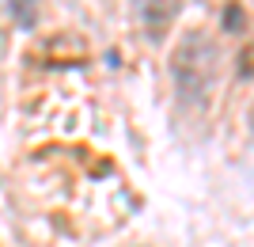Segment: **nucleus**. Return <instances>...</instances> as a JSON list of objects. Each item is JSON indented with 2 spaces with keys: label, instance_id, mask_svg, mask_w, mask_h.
I'll list each match as a JSON object with an SVG mask.
<instances>
[{
  "label": "nucleus",
  "instance_id": "20e7f679",
  "mask_svg": "<svg viewBox=\"0 0 254 247\" xmlns=\"http://www.w3.org/2000/svg\"><path fill=\"white\" fill-rule=\"evenodd\" d=\"M243 23H247V15H243L239 4H228V8H224V27H228V31H239Z\"/></svg>",
  "mask_w": 254,
  "mask_h": 247
},
{
  "label": "nucleus",
  "instance_id": "7ed1b4c3",
  "mask_svg": "<svg viewBox=\"0 0 254 247\" xmlns=\"http://www.w3.org/2000/svg\"><path fill=\"white\" fill-rule=\"evenodd\" d=\"M38 4L42 0H8V11H11V19H15V27L31 31L34 23H38Z\"/></svg>",
  "mask_w": 254,
  "mask_h": 247
},
{
  "label": "nucleus",
  "instance_id": "f257e3e1",
  "mask_svg": "<svg viewBox=\"0 0 254 247\" xmlns=\"http://www.w3.org/2000/svg\"><path fill=\"white\" fill-rule=\"evenodd\" d=\"M216 65V46L205 38L201 31H190L186 38L179 42L175 57H171V73H175V87L179 95L193 107H201L212 91V69Z\"/></svg>",
  "mask_w": 254,
  "mask_h": 247
},
{
  "label": "nucleus",
  "instance_id": "39448f33",
  "mask_svg": "<svg viewBox=\"0 0 254 247\" xmlns=\"http://www.w3.org/2000/svg\"><path fill=\"white\" fill-rule=\"evenodd\" d=\"M239 76L251 80V46H243V54H239Z\"/></svg>",
  "mask_w": 254,
  "mask_h": 247
},
{
  "label": "nucleus",
  "instance_id": "f03ea898",
  "mask_svg": "<svg viewBox=\"0 0 254 247\" xmlns=\"http://www.w3.org/2000/svg\"><path fill=\"white\" fill-rule=\"evenodd\" d=\"M171 11H175V8H171V0H152L148 8H144V23H148V34H152V38H163Z\"/></svg>",
  "mask_w": 254,
  "mask_h": 247
}]
</instances>
